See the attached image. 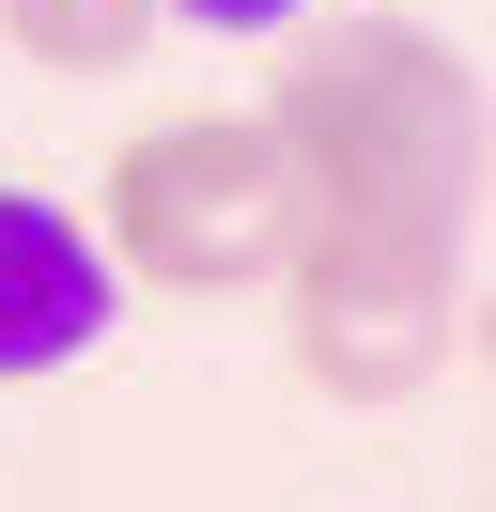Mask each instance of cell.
<instances>
[{
  "label": "cell",
  "instance_id": "6",
  "mask_svg": "<svg viewBox=\"0 0 496 512\" xmlns=\"http://www.w3.org/2000/svg\"><path fill=\"white\" fill-rule=\"evenodd\" d=\"M171 32H279V16H310V0H155Z\"/></svg>",
  "mask_w": 496,
  "mask_h": 512
},
{
  "label": "cell",
  "instance_id": "1",
  "mask_svg": "<svg viewBox=\"0 0 496 512\" xmlns=\"http://www.w3.org/2000/svg\"><path fill=\"white\" fill-rule=\"evenodd\" d=\"M264 140L295 156V218H341V233H465L481 249V171H496V125H481V63L419 16H326L295 32L279 16V78L264 94Z\"/></svg>",
  "mask_w": 496,
  "mask_h": 512
},
{
  "label": "cell",
  "instance_id": "5",
  "mask_svg": "<svg viewBox=\"0 0 496 512\" xmlns=\"http://www.w3.org/2000/svg\"><path fill=\"white\" fill-rule=\"evenodd\" d=\"M0 32H16L47 78H124L171 16H155V0H0Z\"/></svg>",
  "mask_w": 496,
  "mask_h": 512
},
{
  "label": "cell",
  "instance_id": "4",
  "mask_svg": "<svg viewBox=\"0 0 496 512\" xmlns=\"http://www.w3.org/2000/svg\"><path fill=\"white\" fill-rule=\"evenodd\" d=\"M124 342V264L93 249L78 202L0 187V388H62Z\"/></svg>",
  "mask_w": 496,
  "mask_h": 512
},
{
  "label": "cell",
  "instance_id": "3",
  "mask_svg": "<svg viewBox=\"0 0 496 512\" xmlns=\"http://www.w3.org/2000/svg\"><path fill=\"white\" fill-rule=\"evenodd\" d=\"M264 295H279L295 388H326V404H419V388L465 357V326H481L465 233H341V218H295V249H279Z\"/></svg>",
  "mask_w": 496,
  "mask_h": 512
},
{
  "label": "cell",
  "instance_id": "2",
  "mask_svg": "<svg viewBox=\"0 0 496 512\" xmlns=\"http://www.w3.org/2000/svg\"><path fill=\"white\" fill-rule=\"evenodd\" d=\"M93 249L124 264V295H264L295 249V156L264 109H155L93 171Z\"/></svg>",
  "mask_w": 496,
  "mask_h": 512
}]
</instances>
